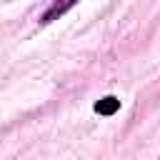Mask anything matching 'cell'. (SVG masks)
Returning a JSON list of instances; mask_svg holds the SVG:
<instances>
[{"instance_id": "7a4b0ae2", "label": "cell", "mask_w": 160, "mask_h": 160, "mask_svg": "<svg viewBox=\"0 0 160 160\" xmlns=\"http://www.w3.org/2000/svg\"><path fill=\"white\" fill-rule=\"evenodd\" d=\"M118 110H120V100L115 95H108L95 102V112H100V115H115Z\"/></svg>"}, {"instance_id": "6da1fadb", "label": "cell", "mask_w": 160, "mask_h": 160, "mask_svg": "<svg viewBox=\"0 0 160 160\" xmlns=\"http://www.w3.org/2000/svg\"><path fill=\"white\" fill-rule=\"evenodd\" d=\"M78 2H80V0H55V2H52V5L40 15V22H42V25H48V22L58 20L60 15H65V12H68L72 5H78Z\"/></svg>"}]
</instances>
